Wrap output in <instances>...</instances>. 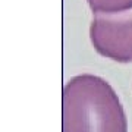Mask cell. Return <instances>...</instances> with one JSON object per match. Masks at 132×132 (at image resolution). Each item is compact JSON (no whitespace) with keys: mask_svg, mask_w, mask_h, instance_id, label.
Listing matches in <instances>:
<instances>
[{"mask_svg":"<svg viewBox=\"0 0 132 132\" xmlns=\"http://www.w3.org/2000/svg\"><path fill=\"white\" fill-rule=\"evenodd\" d=\"M63 132H128L125 110L107 81L82 73L66 82Z\"/></svg>","mask_w":132,"mask_h":132,"instance_id":"obj_1","label":"cell"},{"mask_svg":"<svg viewBox=\"0 0 132 132\" xmlns=\"http://www.w3.org/2000/svg\"><path fill=\"white\" fill-rule=\"evenodd\" d=\"M95 52L119 63H132V9L95 13L90 27Z\"/></svg>","mask_w":132,"mask_h":132,"instance_id":"obj_2","label":"cell"},{"mask_svg":"<svg viewBox=\"0 0 132 132\" xmlns=\"http://www.w3.org/2000/svg\"><path fill=\"white\" fill-rule=\"evenodd\" d=\"M93 13H119L132 9V0H87Z\"/></svg>","mask_w":132,"mask_h":132,"instance_id":"obj_3","label":"cell"}]
</instances>
